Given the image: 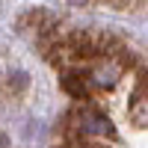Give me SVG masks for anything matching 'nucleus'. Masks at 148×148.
<instances>
[{"instance_id":"obj_2","label":"nucleus","mask_w":148,"mask_h":148,"mask_svg":"<svg viewBox=\"0 0 148 148\" xmlns=\"http://www.w3.org/2000/svg\"><path fill=\"white\" fill-rule=\"evenodd\" d=\"M62 86H65V89H68L71 95H77V98H83V95H86L83 77H80V80H74V74H71V77H62Z\"/></svg>"},{"instance_id":"obj_1","label":"nucleus","mask_w":148,"mask_h":148,"mask_svg":"<svg viewBox=\"0 0 148 148\" xmlns=\"http://www.w3.org/2000/svg\"><path fill=\"white\" fill-rule=\"evenodd\" d=\"M80 127H83V130H89V133H110V136H113V125H110V119L98 116V113H86Z\"/></svg>"},{"instance_id":"obj_3","label":"nucleus","mask_w":148,"mask_h":148,"mask_svg":"<svg viewBox=\"0 0 148 148\" xmlns=\"http://www.w3.org/2000/svg\"><path fill=\"white\" fill-rule=\"evenodd\" d=\"M6 142H9V139H6V133H3V130H0V148H3Z\"/></svg>"}]
</instances>
